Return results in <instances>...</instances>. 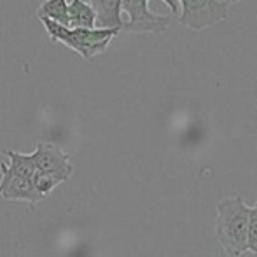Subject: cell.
<instances>
[{"label": "cell", "instance_id": "1", "mask_svg": "<svg viewBox=\"0 0 257 257\" xmlns=\"http://www.w3.org/2000/svg\"><path fill=\"white\" fill-rule=\"evenodd\" d=\"M248 208L240 196L224 198L217 203L215 234L227 257H240L247 252Z\"/></svg>", "mask_w": 257, "mask_h": 257}, {"label": "cell", "instance_id": "2", "mask_svg": "<svg viewBox=\"0 0 257 257\" xmlns=\"http://www.w3.org/2000/svg\"><path fill=\"white\" fill-rule=\"evenodd\" d=\"M41 21L51 42L65 44L84 60H93L95 56L105 53L112 39L119 35V30L115 28H72L51 20Z\"/></svg>", "mask_w": 257, "mask_h": 257}, {"label": "cell", "instance_id": "3", "mask_svg": "<svg viewBox=\"0 0 257 257\" xmlns=\"http://www.w3.org/2000/svg\"><path fill=\"white\" fill-rule=\"evenodd\" d=\"M179 23L191 30L219 25L227 20V4L219 0H179Z\"/></svg>", "mask_w": 257, "mask_h": 257}, {"label": "cell", "instance_id": "4", "mask_svg": "<svg viewBox=\"0 0 257 257\" xmlns=\"http://www.w3.org/2000/svg\"><path fill=\"white\" fill-rule=\"evenodd\" d=\"M121 9L128 14V21L122 23L121 32L126 34H165L172 18L154 14L149 9V0H122Z\"/></svg>", "mask_w": 257, "mask_h": 257}, {"label": "cell", "instance_id": "5", "mask_svg": "<svg viewBox=\"0 0 257 257\" xmlns=\"http://www.w3.org/2000/svg\"><path fill=\"white\" fill-rule=\"evenodd\" d=\"M30 156L35 163V168L56 175L61 182H67L74 173V165L70 163V156L56 144L39 142Z\"/></svg>", "mask_w": 257, "mask_h": 257}, {"label": "cell", "instance_id": "6", "mask_svg": "<svg viewBox=\"0 0 257 257\" xmlns=\"http://www.w3.org/2000/svg\"><path fill=\"white\" fill-rule=\"evenodd\" d=\"M0 173H2V177H0V198L11 201H27L32 206L42 200L35 191L32 179L11 172L6 163L0 165Z\"/></svg>", "mask_w": 257, "mask_h": 257}, {"label": "cell", "instance_id": "7", "mask_svg": "<svg viewBox=\"0 0 257 257\" xmlns=\"http://www.w3.org/2000/svg\"><path fill=\"white\" fill-rule=\"evenodd\" d=\"M96 14V28H115L121 32L122 18H121V2L122 0H88Z\"/></svg>", "mask_w": 257, "mask_h": 257}, {"label": "cell", "instance_id": "8", "mask_svg": "<svg viewBox=\"0 0 257 257\" xmlns=\"http://www.w3.org/2000/svg\"><path fill=\"white\" fill-rule=\"evenodd\" d=\"M96 14L91 4L86 0L68 2V27L72 28H95Z\"/></svg>", "mask_w": 257, "mask_h": 257}, {"label": "cell", "instance_id": "9", "mask_svg": "<svg viewBox=\"0 0 257 257\" xmlns=\"http://www.w3.org/2000/svg\"><path fill=\"white\" fill-rule=\"evenodd\" d=\"M35 16L68 27V0H44L35 11Z\"/></svg>", "mask_w": 257, "mask_h": 257}, {"label": "cell", "instance_id": "10", "mask_svg": "<svg viewBox=\"0 0 257 257\" xmlns=\"http://www.w3.org/2000/svg\"><path fill=\"white\" fill-rule=\"evenodd\" d=\"M6 156L9 158L7 168H9L11 172L18 173V175L28 177V179L34 177L37 168H35V163L30 154H21V153H16V151H6Z\"/></svg>", "mask_w": 257, "mask_h": 257}, {"label": "cell", "instance_id": "11", "mask_svg": "<svg viewBox=\"0 0 257 257\" xmlns=\"http://www.w3.org/2000/svg\"><path fill=\"white\" fill-rule=\"evenodd\" d=\"M32 182H34L35 191H37L42 200L51 194V191L54 187L63 184L56 175H51V173H48V172H41V170H35L34 177H32Z\"/></svg>", "mask_w": 257, "mask_h": 257}, {"label": "cell", "instance_id": "12", "mask_svg": "<svg viewBox=\"0 0 257 257\" xmlns=\"http://www.w3.org/2000/svg\"><path fill=\"white\" fill-rule=\"evenodd\" d=\"M247 252H250V254L257 257V203L248 208Z\"/></svg>", "mask_w": 257, "mask_h": 257}, {"label": "cell", "instance_id": "13", "mask_svg": "<svg viewBox=\"0 0 257 257\" xmlns=\"http://www.w3.org/2000/svg\"><path fill=\"white\" fill-rule=\"evenodd\" d=\"M163 2L166 4V6L170 7V11H172L173 16H177V13H179L180 6H179V0H163Z\"/></svg>", "mask_w": 257, "mask_h": 257}, {"label": "cell", "instance_id": "14", "mask_svg": "<svg viewBox=\"0 0 257 257\" xmlns=\"http://www.w3.org/2000/svg\"><path fill=\"white\" fill-rule=\"evenodd\" d=\"M224 2H226V4H238L240 0H224Z\"/></svg>", "mask_w": 257, "mask_h": 257}, {"label": "cell", "instance_id": "15", "mask_svg": "<svg viewBox=\"0 0 257 257\" xmlns=\"http://www.w3.org/2000/svg\"><path fill=\"white\" fill-rule=\"evenodd\" d=\"M86 2H88V0H86Z\"/></svg>", "mask_w": 257, "mask_h": 257}]
</instances>
